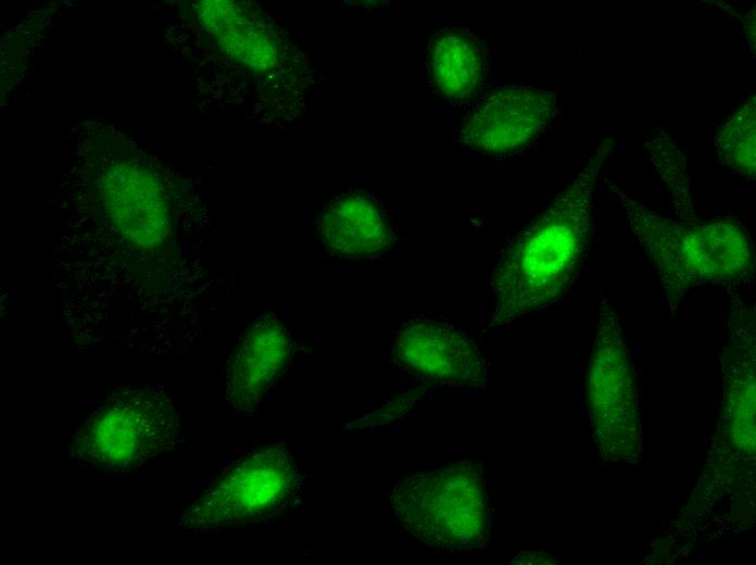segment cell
Masks as SVG:
<instances>
[{
    "mask_svg": "<svg viewBox=\"0 0 756 565\" xmlns=\"http://www.w3.org/2000/svg\"><path fill=\"white\" fill-rule=\"evenodd\" d=\"M291 350L286 325L273 315L259 317L243 334L229 357L227 401L238 411H253L284 373Z\"/></svg>",
    "mask_w": 756,
    "mask_h": 565,
    "instance_id": "obj_9",
    "label": "cell"
},
{
    "mask_svg": "<svg viewBox=\"0 0 756 565\" xmlns=\"http://www.w3.org/2000/svg\"><path fill=\"white\" fill-rule=\"evenodd\" d=\"M388 502L401 526L426 544L467 551L488 541L483 465L459 460L395 481Z\"/></svg>",
    "mask_w": 756,
    "mask_h": 565,
    "instance_id": "obj_3",
    "label": "cell"
},
{
    "mask_svg": "<svg viewBox=\"0 0 756 565\" xmlns=\"http://www.w3.org/2000/svg\"><path fill=\"white\" fill-rule=\"evenodd\" d=\"M392 363L424 387L480 388L490 363L469 334L443 319L416 317L398 331Z\"/></svg>",
    "mask_w": 756,
    "mask_h": 565,
    "instance_id": "obj_6",
    "label": "cell"
},
{
    "mask_svg": "<svg viewBox=\"0 0 756 565\" xmlns=\"http://www.w3.org/2000/svg\"><path fill=\"white\" fill-rule=\"evenodd\" d=\"M613 146V137H605L572 180L503 249L488 278L494 309L482 334L552 305L571 288L587 256L596 181Z\"/></svg>",
    "mask_w": 756,
    "mask_h": 565,
    "instance_id": "obj_1",
    "label": "cell"
},
{
    "mask_svg": "<svg viewBox=\"0 0 756 565\" xmlns=\"http://www.w3.org/2000/svg\"><path fill=\"white\" fill-rule=\"evenodd\" d=\"M426 390L427 387L420 386L400 395L399 398L390 401L386 406L374 412L371 418L367 417V422H365V424L388 423V420L400 417L413 406L416 400L419 399L426 392Z\"/></svg>",
    "mask_w": 756,
    "mask_h": 565,
    "instance_id": "obj_15",
    "label": "cell"
},
{
    "mask_svg": "<svg viewBox=\"0 0 756 565\" xmlns=\"http://www.w3.org/2000/svg\"><path fill=\"white\" fill-rule=\"evenodd\" d=\"M557 114L555 93L529 86L497 88L465 120L459 141L477 152L504 156L540 137Z\"/></svg>",
    "mask_w": 756,
    "mask_h": 565,
    "instance_id": "obj_7",
    "label": "cell"
},
{
    "mask_svg": "<svg viewBox=\"0 0 756 565\" xmlns=\"http://www.w3.org/2000/svg\"><path fill=\"white\" fill-rule=\"evenodd\" d=\"M318 229L329 253L342 259H375L394 240L382 205L364 191H350L332 200L319 215Z\"/></svg>",
    "mask_w": 756,
    "mask_h": 565,
    "instance_id": "obj_10",
    "label": "cell"
},
{
    "mask_svg": "<svg viewBox=\"0 0 756 565\" xmlns=\"http://www.w3.org/2000/svg\"><path fill=\"white\" fill-rule=\"evenodd\" d=\"M637 242L656 269L670 315L700 286L745 281L754 273L749 235L731 218L681 221L662 215L606 180Z\"/></svg>",
    "mask_w": 756,
    "mask_h": 565,
    "instance_id": "obj_2",
    "label": "cell"
},
{
    "mask_svg": "<svg viewBox=\"0 0 756 565\" xmlns=\"http://www.w3.org/2000/svg\"><path fill=\"white\" fill-rule=\"evenodd\" d=\"M105 212L126 240L136 247H154L169 227L163 188L152 172L134 160H117L103 176Z\"/></svg>",
    "mask_w": 756,
    "mask_h": 565,
    "instance_id": "obj_8",
    "label": "cell"
},
{
    "mask_svg": "<svg viewBox=\"0 0 756 565\" xmlns=\"http://www.w3.org/2000/svg\"><path fill=\"white\" fill-rule=\"evenodd\" d=\"M198 15L217 47L239 64L259 72L269 71L277 64L279 48L272 30L243 4L201 1Z\"/></svg>",
    "mask_w": 756,
    "mask_h": 565,
    "instance_id": "obj_11",
    "label": "cell"
},
{
    "mask_svg": "<svg viewBox=\"0 0 756 565\" xmlns=\"http://www.w3.org/2000/svg\"><path fill=\"white\" fill-rule=\"evenodd\" d=\"M179 436L178 416L161 388L124 385L84 419L67 452L87 467L128 472L173 449Z\"/></svg>",
    "mask_w": 756,
    "mask_h": 565,
    "instance_id": "obj_4",
    "label": "cell"
},
{
    "mask_svg": "<svg viewBox=\"0 0 756 565\" xmlns=\"http://www.w3.org/2000/svg\"><path fill=\"white\" fill-rule=\"evenodd\" d=\"M427 64L441 96L464 100L476 92L486 76L487 49L469 29L444 26L430 36Z\"/></svg>",
    "mask_w": 756,
    "mask_h": 565,
    "instance_id": "obj_12",
    "label": "cell"
},
{
    "mask_svg": "<svg viewBox=\"0 0 756 565\" xmlns=\"http://www.w3.org/2000/svg\"><path fill=\"white\" fill-rule=\"evenodd\" d=\"M511 564H553L551 555L540 552H524L513 558Z\"/></svg>",
    "mask_w": 756,
    "mask_h": 565,
    "instance_id": "obj_16",
    "label": "cell"
},
{
    "mask_svg": "<svg viewBox=\"0 0 756 565\" xmlns=\"http://www.w3.org/2000/svg\"><path fill=\"white\" fill-rule=\"evenodd\" d=\"M645 147L651 162L667 186L676 217L681 221L698 219L690 192L685 158L671 137L657 127L645 141Z\"/></svg>",
    "mask_w": 756,
    "mask_h": 565,
    "instance_id": "obj_14",
    "label": "cell"
},
{
    "mask_svg": "<svg viewBox=\"0 0 756 565\" xmlns=\"http://www.w3.org/2000/svg\"><path fill=\"white\" fill-rule=\"evenodd\" d=\"M294 481L286 450L276 444L265 447L217 478L184 515L182 524L204 530L257 518L279 508Z\"/></svg>",
    "mask_w": 756,
    "mask_h": 565,
    "instance_id": "obj_5",
    "label": "cell"
},
{
    "mask_svg": "<svg viewBox=\"0 0 756 565\" xmlns=\"http://www.w3.org/2000/svg\"><path fill=\"white\" fill-rule=\"evenodd\" d=\"M756 99L748 97L719 126L714 148L721 164L732 173L755 178L756 175Z\"/></svg>",
    "mask_w": 756,
    "mask_h": 565,
    "instance_id": "obj_13",
    "label": "cell"
}]
</instances>
